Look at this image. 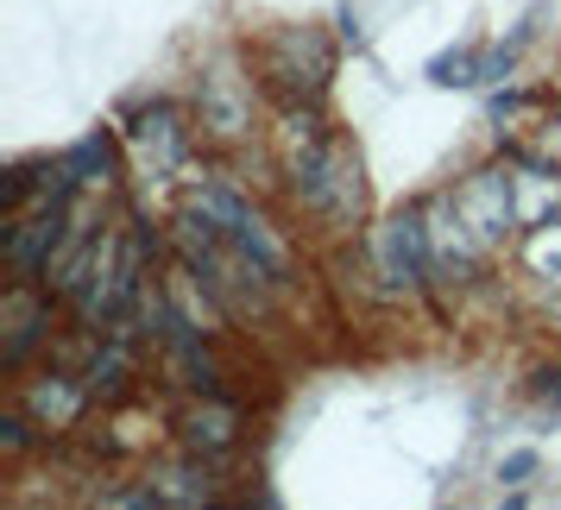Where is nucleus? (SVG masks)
Here are the masks:
<instances>
[{"label": "nucleus", "mask_w": 561, "mask_h": 510, "mask_svg": "<svg viewBox=\"0 0 561 510\" xmlns=\"http://www.w3.org/2000/svg\"><path fill=\"white\" fill-rule=\"evenodd\" d=\"M70 208L77 202H32L20 215H7V271L13 278H45V265L70 233Z\"/></svg>", "instance_id": "9d476101"}, {"label": "nucleus", "mask_w": 561, "mask_h": 510, "mask_svg": "<svg viewBox=\"0 0 561 510\" xmlns=\"http://www.w3.org/2000/svg\"><path fill=\"white\" fill-rule=\"evenodd\" d=\"M366 258H373V278H379V297L404 303V297H430L435 290V246H430V215L423 202L385 215L373 240H366Z\"/></svg>", "instance_id": "7ed1b4c3"}, {"label": "nucleus", "mask_w": 561, "mask_h": 510, "mask_svg": "<svg viewBox=\"0 0 561 510\" xmlns=\"http://www.w3.org/2000/svg\"><path fill=\"white\" fill-rule=\"evenodd\" d=\"M556 107H561V102H556Z\"/></svg>", "instance_id": "4be33fe9"}, {"label": "nucleus", "mask_w": 561, "mask_h": 510, "mask_svg": "<svg viewBox=\"0 0 561 510\" xmlns=\"http://www.w3.org/2000/svg\"><path fill=\"white\" fill-rule=\"evenodd\" d=\"M183 208H196L203 221H215V228L228 233L233 246L247 258H259L272 278H290V246H284V233L259 215L247 196H240V183H228V177H196L190 189H183Z\"/></svg>", "instance_id": "39448f33"}, {"label": "nucleus", "mask_w": 561, "mask_h": 510, "mask_svg": "<svg viewBox=\"0 0 561 510\" xmlns=\"http://www.w3.org/2000/svg\"><path fill=\"white\" fill-rule=\"evenodd\" d=\"M341 70V45L329 26H278L259 38V82L272 102H329V82Z\"/></svg>", "instance_id": "f03ea898"}, {"label": "nucleus", "mask_w": 561, "mask_h": 510, "mask_svg": "<svg viewBox=\"0 0 561 510\" xmlns=\"http://www.w3.org/2000/svg\"><path fill=\"white\" fill-rule=\"evenodd\" d=\"M38 441H51V434L38 429V422H32V416H26L20 404H13V409H0V460H20V454H32Z\"/></svg>", "instance_id": "a211bd4d"}, {"label": "nucleus", "mask_w": 561, "mask_h": 510, "mask_svg": "<svg viewBox=\"0 0 561 510\" xmlns=\"http://www.w3.org/2000/svg\"><path fill=\"white\" fill-rule=\"evenodd\" d=\"M178 441L190 454L221 460L247 441V416H240V404H228L221 391H215V397H190V404L178 409Z\"/></svg>", "instance_id": "f8f14e48"}, {"label": "nucleus", "mask_w": 561, "mask_h": 510, "mask_svg": "<svg viewBox=\"0 0 561 510\" xmlns=\"http://www.w3.org/2000/svg\"><path fill=\"white\" fill-rule=\"evenodd\" d=\"M511 189H517V221L524 228H542L561 215V164L549 158H511Z\"/></svg>", "instance_id": "2eb2a0df"}, {"label": "nucleus", "mask_w": 561, "mask_h": 510, "mask_svg": "<svg viewBox=\"0 0 561 510\" xmlns=\"http://www.w3.org/2000/svg\"><path fill=\"white\" fill-rule=\"evenodd\" d=\"M278 171L290 183V202L316 221H329L334 233H354L366 221V171H359V152L334 127L316 146L278 158Z\"/></svg>", "instance_id": "f257e3e1"}, {"label": "nucleus", "mask_w": 561, "mask_h": 510, "mask_svg": "<svg viewBox=\"0 0 561 510\" xmlns=\"http://www.w3.org/2000/svg\"><path fill=\"white\" fill-rule=\"evenodd\" d=\"M121 146H127L133 177H146V183H178L183 171L196 164L203 127H196V114H183L178 102H152V107H139L127 127H121Z\"/></svg>", "instance_id": "20e7f679"}, {"label": "nucleus", "mask_w": 561, "mask_h": 510, "mask_svg": "<svg viewBox=\"0 0 561 510\" xmlns=\"http://www.w3.org/2000/svg\"><path fill=\"white\" fill-rule=\"evenodd\" d=\"M89 404H95V391L82 384L77 366H45V372L20 379V409H26V416H32L45 434L77 429L82 416H89Z\"/></svg>", "instance_id": "9b49d317"}, {"label": "nucleus", "mask_w": 561, "mask_h": 510, "mask_svg": "<svg viewBox=\"0 0 561 510\" xmlns=\"http://www.w3.org/2000/svg\"><path fill=\"white\" fill-rule=\"evenodd\" d=\"M536 473H542V454H536V448H511V454L499 460V485H511V491H524Z\"/></svg>", "instance_id": "6ab92c4d"}, {"label": "nucleus", "mask_w": 561, "mask_h": 510, "mask_svg": "<svg viewBox=\"0 0 561 510\" xmlns=\"http://www.w3.org/2000/svg\"><path fill=\"white\" fill-rule=\"evenodd\" d=\"M423 77L435 89H480V45H455V51H435Z\"/></svg>", "instance_id": "f3484780"}, {"label": "nucleus", "mask_w": 561, "mask_h": 510, "mask_svg": "<svg viewBox=\"0 0 561 510\" xmlns=\"http://www.w3.org/2000/svg\"><path fill=\"white\" fill-rule=\"evenodd\" d=\"M57 297L38 278H13V290L0 297V372H26L32 359L51 347V315Z\"/></svg>", "instance_id": "0eeeda50"}, {"label": "nucleus", "mask_w": 561, "mask_h": 510, "mask_svg": "<svg viewBox=\"0 0 561 510\" xmlns=\"http://www.w3.org/2000/svg\"><path fill=\"white\" fill-rule=\"evenodd\" d=\"M530 391H536V397H542V404H549V409L561 416V359L549 366V372H536V379H530Z\"/></svg>", "instance_id": "412c9836"}, {"label": "nucleus", "mask_w": 561, "mask_h": 510, "mask_svg": "<svg viewBox=\"0 0 561 510\" xmlns=\"http://www.w3.org/2000/svg\"><path fill=\"white\" fill-rule=\"evenodd\" d=\"M152 491L158 505H178V510H203V505H221V479H215V460L208 454H171V460H152Z\"/></svg>", "instance_id": "ddd939ff"}, {"label": "nucleus", "mask_w": 561, "mask_h": 510, "mask_svg": "<svg viewBox=\"0 0 561 510\" xmlns=\"http://www.w3.org/2000/svg\"><path fill=\"white\" fill-rule=\"evenodd\" d=\"M196 127H203V146H240L253 139V120H259V82L253 70L240 63L233 51L208 57L203 77H196Z\"/></svg>", "instance_id": "423d86ee"}, {"label": "nucleus", "mask_w": 561, "mask_h": 510, "mask_svg": "<svg viewBox=\"0 0 561 510\" xmlns=\"http://www.w3.org/2000/svg\"><path fill=\"white\" fill-rule=\"evenodd\" d=\"M485 114H492V127H499V139H505V132H517V120L530 114V95H517V89H499V95L485 102Z\"/></svg>", "instance_id": "aec40b11"}, {"label": "nucleus", "mask_w": 561, "mask_h": 510, "mask_svg": "<svg viewBox=\"0 0 561 510\" xmlns=\"http://www.w3.org/2000/svg\"><path fill=\"white\" fill-rule=\"evenodd\" d=\"M57 158H64V171H70V183H77L82 196H114L127 146H121L107 127H95V132H82L77 146H64Z\"/></svg>", "instance_id": "4468645a"}, {"label": "nucleus", "mask_w": 561, "mask_h": 510, "mask_svg": "<svg viewBox=\"0 0 561 510\" xmlns=\"http://www.w3.org/2000/svg\"><path fill=\"white\" fill-rule=\"evenodd\" d=\"M448 196H455V208L467 215V228L480 233L492 253H505L511 240L524 233V221H517V189H511V164H480V171H467Z\"/></svg>", "instance_id": "6e6552de"}, {"label": "nucleus", "mask_w": 561, "mask_h": 510, "mask_svg": "<svg viewBox=\"0 0 561 510\" xmlns=\"http://www.w3.org/2000/svg\"><path fill=\"white\" fill-rule=\"evenodd\" d=\"M524 271L542 283H561V215L556 221H542V228H524Z\"/></svg>", "instance_id": "dca6fc26"}, {"label": "nucleus", "mask_w": 561, "mask_h": 510, "mask_svg": "<svg viewBox=\"0 0 561 510\" xmlns=\"http://www.w3.org/2000/svg\"><path fill=\"white\" fill-rule=\"evenodd\" d=\"M423 215H430L435 283H473V278H485V265H492L499 253H492L473 228H467V215L455 208V196H448V189H442V196H430V202H423Z\"/></svg>", "instance_id": "1a4fd4ad"}]
</instances>
